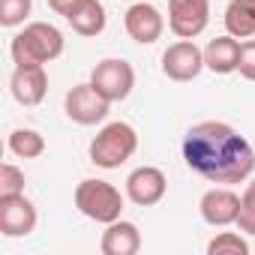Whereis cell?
<instances>
[{
    "label": "cell",
    "instance_id": "277c9868",
    "mask_svg": "<svg viewBox=\"0 0 255 255\" xmlns=\"http://www.w3.org/2000/svg\"><path fill=\"white\" fill-rule=\"evenodd\" d=\"M72 198H75V207H78L87 219L102 222V225L120 219V213H123V195H120V189H117L114 183H108V180L87 177V180H81V183L75 186V195H72Z\"/></svg>",
    "mask_w": 255,
    "mask_h": 255
},
{
    "label": "cell",
    "instance_id": "2e32d148",
    "mask_svg": "<svg viewBox=\"0 0 255 255\" xmlns=\"http://www.w3.org/2000/svg\"><path fill=\"white\" fill-rule=\"evenodd\" d=\"M66 21L78 36H99L105 30V9L99 0H84L66 15Z\"/></svg>",
    "mask_w": 255,
    "mask_h": 255
},
{
    "label": "cell",
    "instance_id": "e0dca14e",
    "mask_svg": "<svg viewBox=\"0 0 255 255\" xmlns=\"http://www.w3.org/2000/svg\"><path fill=\"white\" fill-rule=\"evenodd\" d=\"M225 30L234 39L255 36V0H231L225 9Z\"/></svg>",
    "mask_w": 255,
    "mask_h": 255
},
{
    "label": "cell",
    "instance_id": "cb8c5ba5",
    "mask_svg": "<svg viewBox=\"0 0 255 255\" xmlns=\"http://www.w3.org/2000/svg\"><path fill=\"white\" fill-rule=\"evenodd\" d=\"M78 3H84V0H48V6H51L57 15H63V18H66V15H69Z\"/></svg>",
    "mask_w": 255,
    "mask_h": 255
},
{
    "label": "cell",
    "instance_id": "44dd1931",
    "mask_svg": "<svg viewBox=\"0 0 255 255\" xmlns=\"http://www.w3.org/2000/svg\"><path fill=\"white\" fill-rule=\"evenodd\" d=\"M33 9V0H0V27H18Z\"/></svg>",
    "mask_w": 255,
    "mask_h": 255
},
{
    "label": "cell",
    "instance_id": "7402d4cb",
    "mask_svg": "<svg viewBox=\"0 0 255 255\" xmlns=\"http://www.w3.org/2000/svg\"><path fill=\"white\" fill-rule=\"evenodd\" d=\"M24 192V171L12 162L0 165V195H21Z\"/></svg>",
    "mask_w": 255,
    "mask_h": 255
},
{
    "label": "cell",
    "instance_id": "30bf717a",
    "mask_svg": "<svg viewBox=\"0 0 255 255\" xmlns=\"http://www.w3.org/2000/svg\"><path fill=\"white\" fill-rule=\"evenodd\" d=\"M168 192V177L156 165H141L126 177V198L138 207H153L165 198Z\"/></svg>",
    "mask_w": 255,
    "mask_h": 255
},
{
    "label": "cell",
    "instance_id": "603a6c76",
    "mask_svg": "<svg viewBox=\"0 0 255 255\" xmlns=\"http://www.w3.org/2000/svg\"><path fill=\"white\" fill-rule=\"evenodd\" d=\"M237 72L246 81H255V39L240 42V60H237Z\"/></svg>",
    "mask_w": 255,
    "mask_h": 255
},
{
    "label": "cell",
    "instance_id": "5bb4252c",
    "mask_svg": "<svg viewBox=\"0 0 255 255\" xmlns=\"http://www.w3.org/2000/svg\"><path fill=\"white\" fill-rule=\"evenodd\" d=\"M99 249L105 255H135L141 249V231L135 222H126V219H114L105 225Z\"/></svg>",
    "mask_w": 255,
    "mask_h": 255
},
{
    "label": "cell",
    "instance_id": "ac0fdd59",
    "mask_svg": "<svg viewBox=\"0 0 255 255\" xmlns=\"http://www.w3.org/2000/svg\"><path fill=\"white\" fill-rule=\"evenodd\" d=\"M9 150L18 159H36L45 153V138L36 129H12L9 132Z\"/></svg>",
    "mask_w": 255,
    "mask_h": 255
},
{
    "label": "cell",
    "instance_id": "8992f818",
    "mask_svg": "<svg viewBox=\"0 0 255 255\" xmlns=\"http://www.w3.org/2000/svg\"><path fill=\"white\" fill-rule=\"evenodd\" d=\"M63 108H66V117L78 126H96L108 117V108L111 102L87 81V84H75L66 99H63Z\"/></svg>",
    "mask_w": 255,
    "mask_h": 255
},
{
    "label": "cell",
    "instance_id": "4fadbf2b",
    "mask_svg": "<svg viewBox=\"0 0 255 255\" xmlns=\"http://www.w3.org/2000/svg\"><path fill=\"white\" fill-rule=\"evenodd\" d=\"M9 90L15 96L18 105H39L48 93V72L45 66H15L12 78H9Z\"/></svg>",
    "mask_w": 255,
    "mask_h": 255
},
{
    "label": "cell",
    "instance_id": "3957f363",
    "mask_svg": "<svg viewBox=\"0 0 255 255\" xmlns=\"http://www.w3.org/2000/svg\"><path fill=\"white\" fill-rule=\"evenodd\" d=\"M135 150H138L135 126L126 120H114V123H105L96 132V138L90 141V162L105 171H114L123 162H129Z\"/></svg>",
    "mask_w": 255,
    "mask_h": 255
},
{
    "label": "cell",
    "instance_id": "5b68a950",
    "mask_svg": "<svg viewBox=\"0 0 255 255\" xmlns=\"http://www.w3.org/2000/svg\"><path fill=\"white\" fill-rule=\"evenodd\" d=\"M90 84L108 99V102H123L135 87V69L120 60V57H105L93 66L90 72Z\"/></svg>",
    "mask_w": 255,
    "mask_h": 255
},
{
    "label": "cell",
    "instance_id": "8fae6325",
    "mask_svg": "<svg viewBox=\"0 0 255 255\" xmlns=\"http://www.w3.org/2000/svg\"><path fill=\"white\" fill-rule=\"evenodd\" d=\"M123 27H126V33H129L138 45H153L162 36L165 21H162V12L153 3H144V0H141V3H132L129 9H126Z\"/></svg>",
    "mask_w": 255,
    "mask_h": 255
},
{
    "label": "cell",
    "instance_id": "7c38bea8",
    "mask_svg": "<svg viewBox=\"0 0 255 255\" xmlns=\"http://www.w3.org/2000/svg\"><path fill=\"white\" fill-rule=\"evenodd\" d=\"M198 210H201V219L207 225H213V228L234 225L237 213H240V195H234L228 186H213V189H207L201 195Z\"/></svg>",
    "mask_w": 255,
    "mask_h": 255
},
{
    "label": "cell",
    "instance_id": "d6986e66",
    "mask_svg": "<svg viewBox=\"0 0 255 255\" xmlns=\"http://www.w3.org/2000/svg\"><path fill=\"white\" fill-rule=\"evenodd\" d=\"M207 252L210 255H249V243L243 237V231H222L216 234L210 243H207Z\"/></svg>",
    "mask_w": 255,
    "mask_h": 255
},
{
    "label": "cell",
    "instance_id": "7a4b0ae2",
    "mask_svg": "<svg viewBox=\"0 0 255 255\" xmlns=\"http://www.w3.org/2000/svg\"><path fill=\"white\" fill-rule=\"evenodd\" d=\"M9 54L15 66H45L63 54V33L48 21H30L21 33L12 36Z\"/></svg>",
    "mask_w": 255,
    "mask_h": 255
},
{
    "label": "cell",
    "instance_id": "52a82bcc",
    "mask_svg": "<svg viewBox=\"0 0 255 255\" xmlns=\"http://www.w3.org/2000/svg\"><path fill=\"white\" fill-rule=\"evenodd\" d=\"M210 24V0H168V27L177 39H195Z\"/></svg>",
    "mask_w": 255,
    "mask_h": 255
},
{
    "label": "cell",
    "instance_id": "9c48e42d",
    "mask_svg": "<svg viewBox=\"0 0 255 255\" xmlns=\"http://www.w3.org/2000/svg\"><path fill=\"white\" fill-rule=\"evenodd\" d=\"M39 213L30 198L21 195H0V234L3 237H27L36 231Z\"/></svg>",
    "mask_w": 255,
    "mask_h": 255
},
{
    "label": "cell",
    "instance_id": "6da1fadb",
    "mask_svg": "<svg viewBox=\"0 0 255 255\" xmlns=\"http://www.w3.org/2000/svg\"><path fill=\"white\" fill-rule=\"evenodd\" d=\"M183 159L186 165L210 183H243L255 171V150L252 144L222 120L195 123L183 138Z\"/></svg>",
    "mask_w": 255,
    "mask_h": 255
},
{
    "label": "cell",
    "instance_id": "ffe728a7",
    "mask_svg": "<svg viewBox=\"0 0 255 255\" xmlns=\"http://www.w3.org/2000/svg\"><path fill=\"white\" fill-rule=\"evenodd\" d=\"M243 234L255 237V177L246 183L243 195H240V213H237V222H234Z\"/></svg>",
    "mask_w": 255,
    "mask_h": 255
},
{
    "label": "cell",
    "instance_id": "9a60e30c",
    "mask_svg": "<svg viewBox=\"0 0 255 255\" xmlns=\"http://www.w3.org/2000/svg\"><path fill=\"white\" fill-rule=\"evenodd\" d=\"M237 60H240V42L231 33L210 39L207 48H204V66L210 72H216V75L237 72Z\"/></svg>",
    "mask_w": 255,
    "mask_h": 255
},
{
    "label": "cell",
    "instance_id": "ba28073f",
    "mask_svg": "<svg viewBox=\"0 0 255 255\" xmlns=\"http://www.w3.org/2000/svg\"><path fill=\"white\" fill-rule=\"evenodd\" d=\"M204 69V48L195 45V39H180L165 48L162 54V72L171 81H195Z\"/></svg>",
    "mask_w": 255,
    "mask_h": 255
}]
</instances>
